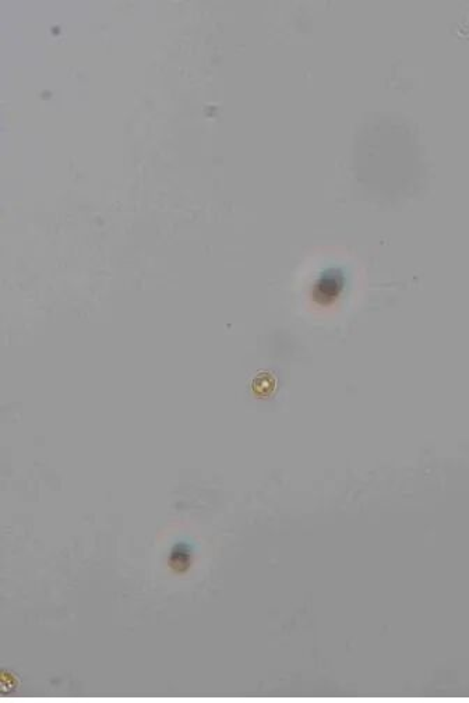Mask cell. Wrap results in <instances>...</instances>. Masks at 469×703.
I'll use <instances>...</instances> for the list:
<instances>
[{
    "label": "cell",
    "instance_id": "cell-1",
    "mask_svg": "<svg viewBox=\"0 0 469 703\" xmlns=\"http://www.w3.org/2000/svg\"><path fill=\"white\" fill-rule=\"evenodd\" d=\"M191 563V554L189 547L186 544H178L173 547V550L169 557V565L175 572H184Z\"/></svg>",
    "mask_w": 469,
    "mask_h": 703
}]
</instances>
